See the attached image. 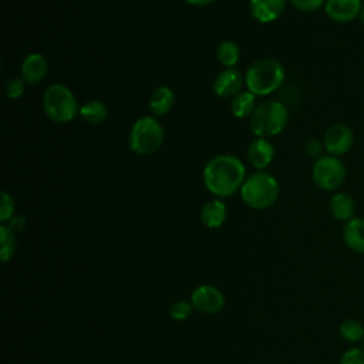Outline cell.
<instances>
[{
  "mask_svg": "<svg viewBox=\"0 0 364 364\" xmlns=\"http://www.w3.org/2000/svg\"><path fill=\"white\" fill-rule=\"evenodd\" d=\"M164 128L154 117L138 118L128 136L129 149L136 155H151L164 144Z\"/></svg>",
  "mask_w": 364,
  "mask_h": 364,
  "instance_id": "8992f818",
  "label": "cell"
},
{
  "mask_svg": "<svg viewBox=\"0 0 364 364\" xmlns=\"http://www.w3.org/2000/svg\"><path fill=\"white\" fill-rule=\"evenodd\" d=\"M346 166L338 156L326 154L317 158L311 168V178L317 188L323 191H336L346 181Z\"/></svg>",
  "mask_w": 364,
  "mask_h": 364,
  "instance_id": "52a82bcc",
  "label": "cell"
},
{
  "mask_svg": "<svg viewBox=\"0 0 364 364\" xmlns=\"http://www.w3.org/2000/svg\"><path fill=\"white\" fill-rule=\"evenodd\" d=\"M191 303H192L193 309H196L202 313L213 314V313H218L223 309L225 297L220 293V290H218L216 287L203 284V286L196 287L192 291Z\"/></svg>",
  "mask_w": 364,
  "mask_h": 364,
  "instance_id": "9c48e42d",
  "label": "cell"
},
{
  "mask_svg": "<svg viewBox=\"0 0 364 364\" xmlns=\"http://www.w3.org/2000/svg\"><path fill=\"white\" fill-rule=\"evenodd\" d=\"M327 0H290L291 6L300 11H316L326 4Z\"/></svg>",
  "mask_w": 364,
  "mask_h": 364,
  "instance_id": "83f0119b",
  "label": "cell"
},
{
  "mask_svg": "<svg viewBox=\"0 0 364 364\" xmlns=\"http://www.w3.org/2000/svg\"><path fill=\"white\" fill-rule=\"evenodd\" d=\"M284 67L274 58L255 60L246 71L245 82L250 92L255 95H269L284 82Z\"/></svg>",
  "mask_w": 364,
  "mask_h": 364,
  "instance_id": "7a4b0ae2",
  "label": "cell"
},
{
  "mask_svg": "<svg viewBox=\"0 0 364 364\" xmlns=\"http://www.w3.org/2000/svg\"><path fill=\"white\" fill-rule=\"evenodd\" d=\"M255 108H256V95L249 90L240 91L230 101V111L236 118L250 117Z\"/></svg>",
  "mask_w": 364,
  "mask_h": 364,
  "instance_id": "d6986e66",
  "label": "cell"
},
{
  "mask_svg": "<svg viewBox=\"0 0 364 364\" xmlns=\"http://www.w3.org/2000/svg\"><path fill=\"white\" fill-rule=\"evenodd\" d=\"M286 9V0H250V13L260 23L277 20Z\"/></svg>",
  "mask_w": 364,
  "mask_h": 364,
  "instance_id": "4fadbf2b",
  "label": "cell"
},
{
  "mask_svg": "<svg viewBox=\"0 0 364 364\" xmlns=\"http://www.w3.org/2000/svg\"><path fill=\"white\" fill-rule=\"evenodd\" d=\"M24 85H26V81L23 78H10L7 80L6 82V94L9 98L11 100H17L23 95L24 92Z\"/></svg>",
  "mask_w": 364,
  "mask_h": 364,
  "instance_id": "484cf974",
  "label": "cell"
},
{
  "mask_svg": "<svg viewBox=\"0 0 364 364\" xmlns=\"http://www.w3.org/2000/svg\"><path fill=\"white\" fill-rule=\"evenodd\" d=\"M226 205L219 199L206 202L200 209V220L209 229H216L223 225L226 219Z\"/></svg>",
  "mask_w": 364,
  "mask_h": 364,
  "instance_id": "ac0fdd59",
  "label": "cell"
},
{
  "mask_svg": "<svg viewBox=\"0 0 364 364\" xmlns=\"http://www.w3.org/2000/svg\"><path fill=\"white\" fill-rule=\"evenodd\" d=\"M246 179L243 162L233 155H218L212 158L203 169V183L208 191L219 198L232 196Z\"/></svg>",
  "mask_w": 364,
  "mask_h": 364,
  "instance_id": "6da1fadb",
  "label": "cell"
},
{
  "mask_svg": "<svg viewBox=\"0 0 364 364\" xmlns=\"http://www.w3.org/2000/svg\"><path fill=\"white\" fill-rule=\"evenodd\" d=\"M340 336L348 341V343H355L361 338H364V326L354 318H347L340 324Z\"/></svg>",
  "mask_w": 364,
  "mask_h": 364,
  "instance_id": "7402d4cb",
  "label": "cell"
},
{
  "mask_svg": "<svg viewBox=\"0 0 364 364\" xmlns=\"http://www.w3.org/2000/svg\"><path fill=\"white\" fill-rule=\"evenodd\" d=\"M192 303H188L185 300H178L175 301L172 306H171V310H169V314L173 320H186L191 313H192Z\"/></svg>",
  "mask_w": 364,
  "mask_h": 364,
  "instance_id": "d4e9b609",
  "label": "cell"
},
{
  "mask_svg": "<svg viewBox=\"0 0 364 364\" xmlns=\"http://www.w3.org/2000/svg\"><path fill=\"white\" fill-rule=\"evenodd\" d=\"M173 102H175L173 91L166 85H159L151 94L149 109L152 111L154 115L162 117L172 109Z\"/></svg>",
  "mask_w": 364,
  "mask_h": 364,
  "instance_id": "e0dca14e",
  "label": "cell"
},
{
  "mask_svg": "<svg viewBox=\"0 0 364 364\" xmlns=\"http://www.w3.org/2000/svg\"><path fill=\"white\" fill-rule=\"evenodd\" d=\"M14 233H18L21 230H24L26 228V219L23 216H13L10 220H9V225H7Z\"/></svg>",
  "mask_w": 364,
  "mask_h": 364,
  "instance_id": "f546056e",
  "label": "cell"
},
{
  "mask_svg": "<svg viewBox=\"0 0 364 364\" xmlns=\"http://www.w3.org/2000/svg\"><path fill=\"white\" fill-rule=\"evenodd\" d=\"M343 239L348 249L355 253H364V218H353L346 222Z\"/></svg>",
  "mask_w": 364,
  "mask_h": 364,
  "instance_id": "2e32d148",
  "label": "cell"
},
{
  "mask_svg": "<svg viewBox=\"0 0 364 364\" xmlns=\"http://www.w3.org/2000/svg\"><path fill=\"white\" fill-rule=\"evenodd\" d=\"M323 144L327 154L341 156L347 154L354 144L353 129L346 124H334L326 131Z\"/></svg>",
  "mask_w": 364,
  "mask_h": 364,
  "instance_id": "ba28073f",
  "label": "cell"
},
{
  "mask_svg": "<svg viewBox=\"0 0 364 364\" xmlns=\"http://www.w3.org/2000/svg\"><path fill=\"white\" fill-rule=\"evenodd\" d=\"M245 78L236 68L223 70L213 81V92L220 98H233L243 87Z\"/></svg>",
  "mask_w": 364,
  "mask_h": 364,
  "instance_id": "30bf717a",
  "label": "cell"
},
{
  "mask_svg": "<svg viewBox=\"0 0 364 364\" xmlns=\"http://www.w3.org/2000/svg\"><path fill=\"white\" fill-rule=\"evenodd\" d=\"M13 213H14V199L9 192L1 191V193H0V220L1 222L10 220L13 218Z\"/></svg>",
  "mask_w": 364,
  "mask_h": 364,
  "instance_id": "cb8c5ba5",
  "label": "cell"
},
{
  "mask_svg": "<svg viewBox=\"0 0 364 364\" xmlns=\"http://www.w3.org/2000/svg\"><path fill=\"white\" fill-rule=\"evenodd\" d=\"M328 208H330V213L334 219L341 220V222H348L350 219L354 218L357 203L350 193L337 192L331 196Z\"/></svg>",
  "mask_w": 364,
  "mask_h": 364,
  "instance_id": "9a60e30c",
  "label": "cell"
},
{
  "mask_svg": "<svg viewBox=\"0 0 364 364\" xmlns=\"http://www.w3.org/2000/svg\"><path fill=\"white\" fill-rule=\"evenodd\" d=\"M185 1L189 4H193V6H206L215 0H185Z\"/></svg>",
  "mask_w": 364,
  "mask_h": 364,
  "instance_id": "4dcf8cb0",
  "label": "cell"
},
{
  "mask_svg": "<svg viewBox=\"0 0 364 364\" xmlns=\"http://www.w3.org/2000/svg\"><path fill=\"white\" fill-rule=\"evenodd\" d=\"M47 70V58L40 53H31L21 64V78L26 81V84L36 85L46 77Z\"/></svg>",
  "mask_w": 364,
  "mask_h": 364,
  "instance_id": "7c38bea8",
  "label": "cell"
},
{
  "mask_svg": "<svg viewBox=\"0 0 364 364\" xmlns=\"http://www.w3.org/2000/svg\"><path fill=\"white\" fill-rule=\"evenodd\" d=\"M289 122V111L280 101L266 100L256 105L249 125L257 138H269L280 134Z\"/></svg>",
  "mask_w": 364,
  "mask_h": 364,
  "instance_id": "3957f363",
  "label": "cell"
},
{
  "mask_svg": "<svg viewBox=\"0 0 364 364\" xmlns=\"http://www.w3.org/2000/svg\"><path fill=\"white\" fill-rule=\"evenodd\" d=\"M361 0H327L324 4L326 14L336 23H350L361 11Z\"/></svg>",
  "mask_w": 364,
  "mask_h": 364,
  "instance_id": "8fae6325",
  "label": "cell"
},
{
  "mask_svg": "<svg viewBox=\"0 0 364 364\" xmlns=\"http://www.w3.org/2000/svg\"><path fill=\"white\" fill-rule=\"evenodd\" d=\"M43 108L46 115L57 124H65L80 112L77 100L64 84H50L43 94Z\"/></svg>",
  "mask_w": 364,
  "mask_h": 364,
  "instance_id": "5b68a950",
  "label": "cell"
},
{
  "mask_svg": "<svg viewBox=\"0 0 364 364\" xmlns=\"http://www.w3.org/2000/svg\"><path fill=\"white\" fill-rule=\"evenodd\" d=\"M274 158V148L266 138H256L247 146V159L257 169H264Z\"/></svg>",
  "mask_w": 364,
  "mask_h": 364,
  "instance_id": "5bb4252c",
  "label": "cell"
},
{
  "mask_svg": "<svg viewBox=\"0 0 364 364\" xmlns=\"http://www.w3.org/2000/svg\"><path fill=\"white\" fill-rule=\"evenodd\" d=\"M358 18H360V21L364 24V4H363V7H361V11H360V14H358Z\"/></svg>",
  "mask_w": 364,
  "mask_h": 364,
  "instance_id": "1f68e13d",
  "label": "cell"
},
{
  "mask_svg": "<svg viewBox=\"0 0 364 364\" xmlns=\"http://www.w3.org/2000/svg\"><path fill=\"white\" fill-rule=\"evenodd\" d=\"M340 364H364V351L357 347L344 351Z\"/></svg>",
  "mask_w": 364,
  "mask_h": 364,
  "instance_id": "4316f807",
  "label": "cell"
},
{
  "mask_svg": "<svg viewBox=\"0 0 364 364\" xmlns=\"http://www.w3.org/2000/svg\"><path fill=\"white\" fill-rule=\"evenodd\" d=\"M277 179L267 172H256L247 176L240 188L242 200L252 209H267L279 198Z\"/></svg>",
  "mask_w": 364,
  "mask_h": 364,
  "instance_id": "277c9868",
  "label": "cell"
},
{
  "mask_svg": "<svg viewBox=\"0 0 364 364\" xmlns=\"http://www.w3.org/2000/svg\"><path fill=\"white\" fill-rule=\"evenodd\" d=\"M216 57L226 68H235L240 58V48L232 40H223L216 48Z\"/></svg>",
  "mask_w": 364,
  "mask_h": 364,
  "instance_id": "44dd1931",
  "label": "cell"
},
{
  "mask_svg": "<svg viewBox=\"0 0 364 364\" xmlns=\"http://www.w3.org/2000/svg\"><path fill=\"white\" fill-rule=\"evenodd\" d=\"M304 148H306V152H307L310 156H314L316 159L323 155V151H326V149H324V144H323L321 141L316 139V138L309 139V141L306 142V146H304Z\"/></svg>",
  "mask_w": 364,
  "mask_h": 364,
  "instance_id": "f1b7e54d",
  "label": "cell"
},
{
  "mask_svg": "<svg viewBox=\"0 0 364 364\" xmlns=\"http://www.w3.org/2000/svg\"><path fill=\"white\" fill-rule=\"evenodd\" d=\"M363 344H364V341H363Z\"/></svg>",
  "mask_w": 364,
  "mask_h": 364,
  "instance_id": "d6a6232c",
  "label": "cell"
},
{
  "mask_svg": "<svg viewBox=\"0 0 364 364\" xmlns=\"http://www.w3.org/2000/svg\"><path fill=\"white\" fill-rule=\"evenodd\" d=\"M0 257L3 262H7L16 250V233L6 225L0 226Z\"/></svg>",
  "mask_w": 364,
  "mask_h": 364,
  "instance_id": "603a6c76",
  "label": "cell"
},
{
  "mask_svg": "<svg viewBox=\"0 0 364 364\" xmlns=\"http://www.w3.org/2000/svg\"><path fill=\"white\" fill-rule=\"evenodd\" d=\"M80 115L85 122L97 125L107 119L108 109L104 102L98 100H90L80 107Z\"/></svg>",
  "mask_w": 364,
  "mask_h": 364,
  "instance_id": "ffe728a7",
  "label": "cell"
}]
</instances>
